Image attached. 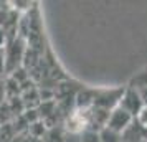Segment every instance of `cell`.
Segmentation results:
<instances>
[{
  "mask_svg": "<svg viewBox=\"0 0 147 142\" xmlns=\"http://www.w3.org/2000/svg\"><path fill=\"white\" fill-rule=\"evenodd\" d=\"M3 98H5V88H3V83L0 81V106L3 102Z\"/></svg>",
  "mask_w": 147,
  "mask_h": 142,
  "instance_id": "30bf717a",
  "label": "cell"
},
{
  "mask_svg": "<svg viewBox=\"0 0 147 142\" xmlns=\"http://www.w3.org/2000/svg\"><path fill=\"white\" fill-rule=\"evenodd\" d=\"M7 73V68H5V53L3 50H0V78Z\"/></svg>",
  "mask_w": 147,
  "mask_h": 142,
  "instance_id": "9c48e42d",
  "label": "cell"
},
{
  "mask_svg": "<svg viewBox=\"0 0 147 142\" xmlns=\"http://www.w3.org/2000/svg\"><path fill=\"white\" fill-rule=\"evenodd\" d=\"M136 122H137L142 129H147V106H144V108H142V111L137 114Z\"/></svg>",
  "mask_w": 147,
  "mask_h": 142,
  "instance_id": "52a82bcc",
  "label": "cell"
},
{
  "mask_svg": "<svg viewBox=\"0 0 147 142\" xmlns=\"http://www.w3.org/2000/svg\"><path fill=\"white\" fill-rule=\"evenodd\" d=\"M132 122H134L132 116L129 114V112H126L124 109H121L119 106H116L114 109L109 111L104 127H107V129H111V131H116V132L122 134V132H124V131L132 124Z\"/></svg>",
  "mask_w": 147,
  "mask_h": 142,
  "instance_id": "3957f363",
  "label": "cell"
},
{
  "mask_svg": "<svg viewBox=\"0 0 147 142\" xmlns=\"http://www.w3.org/2000/svg\"><path fill=\"white\" fill-rule=\"evenodd\" d=\"M81 142H101L99 141V131L98 132L96 131H91V129L84 131L81 134Z\"/></svg>",
  "mask_w": 147,
  "mask_h": 142,
  "instance_id": "5b68a950",
  "label": "cell"
},
{
  "mask_svg": "<svg viewBox=\"0 0 147 142\" xmlns=\"http://www.w3.org/2000/svg\"><path fill=\"white\" fill-rule=\"evenodd\" d=\"M8 40H10V35H8V32L2 27V25H0V50H3V48L7 46Z\"/></svg>",
  "mask_w": 147,
  "mask_h": 142,
  "instance_id": "ba28073f",
  "label": "cell"
},
{
  "mask_svg": "<svg viewBox=\"0 0 147 142\" xmlns=\"http://www.w3.org/2000/svg\"><path fill=\"white\" fill-rule=\"evenodd\" d=\"M30 5H32L30 2H12V3H10V7H12V10H13L15 13L30 10Z\"/></svg>",
  "mask_w": 147,
  "mask_h": 142,
  "instance_id": "8992f818",
  "label": "cell"
},
{
  "mask_svg": "<svg viewBox=\"0 0 147 142\" xmlns=\"http://www.w3.org/2000/svg\"><path fill=\"white\" fill-rule=\"evenodd\" d=\"M99 141L101 142H122V134L116 132V131H111L107 127H101Z\"/></svg>",
  "mask_w": 147,
  "mask_h": 142,
  "instance_id": "277c9868",
  "label": "cell"
},
{
  "mask_svg": "<svg viewBox=\"0 0 147 142\" xmlns=\"http://www.w3.org/2000/svg\"><path fill=\"white\" fill-rule=\"evenodd\" d=\"M3 53H5V68L7 71H10L12 68L18 66L22 63V58H23V53H25V43L20 36H10L7 46L3 48Z\"/></svg>",
  "mask_w": 147,
  "mask_h": 142,
  "instance_id": "6da1fadb",
  "label": "cell"
},
{
  "mask_svg": "<svg viewBox=\"0 0 147 142\" xmlns=\"http://www.w3.org/2000/svg\"><path fill=\"white\" fill-rule=\"evenodd\" d=\"M121 109H124L126 112L132 116L134 119L137 117L142 108H144V102H142V98L139 94V89L131 86V88H127L122 91V94H121V99H119V104H117Z\"/></svg>",
  "mask_w": 147,
  "mask_h": 142,
  "instance_id": "7a4b0ae2",
  "label": "cell"
},
{
  "mask_svg": "<svg viewBox=\"0 0 147 142\" xmlns=\"http://www.w3.org/2000/svg\"><path fill=\"white\" fill-rule=\"evenodd\" d=\"M140 86H147V75H144L140 78ZM136 88H137V86H136Z\"/></svg>",
  "mask_w": 147,
  "mask_h": 142,
  "instance_id": "8fae6325",
  "label": "cell"
}]
</instances>
